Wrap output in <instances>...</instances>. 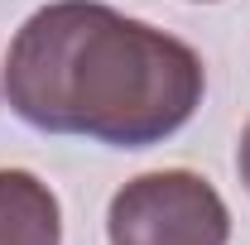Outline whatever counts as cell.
<instances>
[{"label":"cell","mask_w":250,"mask_h":245,"mask_svg":"<svg viewBox=\"0 0 250 245\" xmlns=\"http://www.w3.org/2000/svg\"><path fill=\"white\" fill-rule=\"evenodd\" d=\"M207 92V67L183 39L101 0L34 10L5 48L10 111L43 135L149 149L178 135Z\"/></svg>","instance_id":"6da1fadb"},{"label":"cell","mask_w":250,"mask_h":245,"mask_svg":"<svg viewBox=\"0 0 250 245\" xmlns=\"http://www.w3.org/2000/svg\"><path fill=\"white\" fill-rule=\"evenodd\" d=\"M236 168H241V183L250 192V125H246V135H241V149H236Z\"/></svg>","instance_id":"277c9868"},{"label":"cell","mask_w":250,"mask_h":245,"mask_svg":"<svg viewBox=\"0 0 250 245\" xmlns=\"http://www.w3.org/2000/svg\"><path fill=\"white\" fill-rule=\"evenodd\" d=\"M111 245H226L231 212L221 192L192 168L140 173L106 207Z\"/></svg>","instance_id":"7a4b0ae2"},{"label":"cell","mask_w":250,"mask_h":245,"mask_svg":"<svg viewBox=\"0 0 250 245\" xmlns=\"http://www.w3.org/2000/svg\"><path fill=\"white\" fill-rule=\"evenodd\" d=\"M0 245H62V207L29 168H0Z\"/></svg>","instance_id":"3957f363"}]
</instances>
